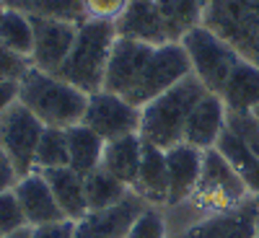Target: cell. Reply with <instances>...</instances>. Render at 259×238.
Segmentation results:
<instances>
[{
	"label": "cell",
	"mask_w": 259,
	"mask_h": 238,
	"mask_svg": "<svg viewBox=\"0 0 259 238\" xmlns=\"http://www.w3.org/2000/svg\"><path fill=\"white\" fill-rule=\"evenodd\" d=\"M246 200H251V194L239 174L231 168V163L215 148L202 150V174L192 194V202L210 215H218L241 207Z\"/></svg>",
	"instance_id": "5"
},
{
	"label": "cell",
	"mask_w": 259,
	"mask_h": 238,
	"mask_svg": "<svg viewBox=\"0 0 259 238\" xmlns=\"http://www.w3.org/2000/svg\"><path fill=\"white\" fill-rule=\"evenodd\" d=\"M114 26H117V36L143 41V44L150 47H163L171 41L156 0H127V8L114 21Z\"/></svg>",
	"instance_id": "13"
},
{
	"label": "cell",
	"mask_w": 259,
	"mask_h": 238,
	"mask_svg": "<svg viewBox=\"0 0 259 238\" xmlns=\"http://www.w3.org/2000/svg\"><path fill=\"white\" fill-rule=\"evenodd\" d=\"M168 168V205H179L192 200L202 174V150L189 142H179L166 150Z\"/></svg>",
	"instance_id": "16"
},
{
	"label": "cell",
	"mask_w": 259,
	"mask_h": 238,
	"mask_svg": "<svg viewBox=\"0 0 259 238\" xmlns=\"http://www.w3.org/2000/svg\"><path fill=\"white\" fill-rule=\"evenodd\" d=\"M215 150H218V153L231 163V168L246 184L251 197L259 200V158L246 148V142L226 127L223 135L218 137V142H215Z\"/></svg>",
	"instance_id": "22"
},
{
	"label": "cell",
	"mask_w": 259,
	"mask_h": 238,
	"mask_svg": "<svg viewBox=\"0 0 259 238\" xmlns=\"http://www.w3.org/2000/svg\"><path fill=\"white\" fill-rule=\"evenodd\" d=\"M254 238H259V215H256V230H254Z\"/></svg>",
	"instance_id": "39"
},
{
	"label": "cell",
	"mask_w": 259,
	"mask_h": 238,
	"mask_svg": "<svg viewBox=\"0 0 259 238\" xmlns=\"http://www.w3.org/2000/svg\"><path fill=\"white\" fill-rule=\"evenodd\" d=\"M16 184H18V174H16L13 163L8 161L6 150L0 148V194H3V192H8V189H13Z\"/></svg>",
	"instance_id": "35"
},
{
	"label": "cell",
	"mask_w": 259,
	"mask_h": 238,
	"mask_svg": "<svg viewBox=\"0 0 259 238\" xmlns=\"http://www.w3.org/2000/svg\"><path fill=\"white\" fill-rule=\"evenodd\" d=\"M16 197L21 202V210H24V218L29 228H39V225H50V223H60L68 220L62 215L55 194L47 184V179L41 176V171H34V174L18 179V184L13 186Z\"/></svg>",
	"instance_id": "15"
},
{
	"label": "cell",
	"mask_w": 259,
	"mask_h": 238,
	"mask_svg": "<svg viewBox=\"0 0 259 238\" xmlns=\"http://www.w3.org/2000/svg\"><path fill=\"white\" fill-rule=\"evenodd\" d=\"M21 228H26L24 210H21V202L16 197V192L8 189V192L0 194V235L8 238Z\"/></svg>",
	"instance_id": "29"
},
{
	"label": "cell",
	"mask_w": 259,
	"mask_h": 238,
	"mask_svg": "<svg viewBox=\"0 0 259 238\" xmlns=\"http://www.w3.org/2000/svg\"><path fill=\"white\" fill-rule=\"evenodd\" d=\"M226 127L231 129V132L239 135L246 142V148L259 158V122L254 119V114H231L228 112Z\"/></svg>",
	"instance_id": "30"
},
{
	"label": "cell",
	"mask_w": 259,
	"mask_h": 238,
	"mask_svg": "<svg viewBox=\"0 0 259 238\" xmlns=\"http://www.w3.org/2000/svg\"><path fill=\"white\" fill-rule=\"evenodd\" d=\"M31 29H34V55L31 65L45 73H57V68L70 55L75 36H78V24L68 21H55V18H39L29 16Z\"/></svg>",
	"instance_id": "10"
},
{
	"label": "cell",
	"mask_w": 259,
	"mask_h": 238,
	"mask_svg": "<svg viewBox=\"0 0 259 238\" xmlns=\"http://www.w3.org/2000/svg\"><path fill=\"white\" fill-rule=\"evenodd\" d=\"M246 3H249V6L254 8V11H259V0H246Z\"/></svg>",
	"instance_id": "38"
},
{
	"label": "cell",
	"mask_w": 259,
	"mask_h": 238,
	"mask_svg": "<svg viewBox=\"0 0 259 238\" xmlns=\"http://www.w3.org/2000/svg\"><path fill=\"white\" fill-rule=\"evenodd\" d=\"M45 132L41 124L24 104L16 101L0 114V148L6 150L8 161L13 163L18 179L36 171V148Z\"/></svg>",
	"instance_id": "8"
},
{
	"label": "cell",
	"mask_w": 259,
	"mask_h": 238,
	"mask_svg": "<svg viewBox=\"0 0 259 238\" xmlns=\"http://www.w3.org/2000/svg\"><path fill=\"white\" fill-rule=\"evenodd\" d=\"M8 238H31V228L26 225V228H21V230H16L13 235H8Z\"/></svg>",
	"instance_id": "37"
},
{
	"label": "cell",
	"mask_w": 259,
	"mask_h": 238,
	"mask_svg": "<svg viewBox=\"0 0 259 238\" xmlns=\"http://www.w3.org/2000/svg\"><path fill=\"white\" fill-rule=\"evenodd\" d=\"M6 8H13L24 16H39V18H55L68 21V24H85V0H3Z\"/></svg>",
	"instance_id": "24"
},
{
	"label": "cell",
	"mask_w": 259,
	"mask_h": 238,
	"mask_svg": "<svg viewBox=\"0 0 259 238\" xmlns=\"http://www.w3.org/2000/svg\"><path fill=\"white\" fill-rule=\"evenodd\" d=\"M171 41H182L192 29L202 26L205 0H156Z\"/></svg>",
	"instance_id": "25"
},
{
	"label": "cell",
	"mask_w": 259,
	"mask_h": 238,
	"mask_svg": "<svg viewBox=\"0 0 259 238\" xmlns=\"http://www.w3.org/2000/svg\"><path fill=\"white\" fill-rule=\"evenodd\" d=\"M127 238H166V223L161 218V212L153 207H145V212L130 228Z\"/></svg>",
	"instance_id": "31"
},
{
	"label": "cell",
	"mask_w": 259,
	"mask_h": 238,
	"mask_svg": "<svg viewBox=\"0 0 259 238\" xmlns=\"http://www.w3.org/2000/svg\"><path fill=\"white\" fill-rule=\"evenodd\" d=\"M205 3H207V0H205Z\"/></svg>",
	"instance_id": "43"
},
{
	"label": "cell",
	"mask_w": 259,
	"mask_h": 238,
	"mask_svg": "<svg viewBox=\"0 0 259 238\" xmlns=\"http://www.w3.org/2000/svg\"><path fill=\"white\" fill-rule=\"evenodd\" d=\"M18 101L45 127L60 129L80 124L85 106H89V96L83 91H78L75 85L65 83L52 73L34 68V65L18 80Z\"/></svg>",
	"instance_id": "1"
},
{
	"label": "cell",
	"mask_w": 259,
	"mask_h": 238,
	"mask_svg": "<svg viewBox=\"0 0 259 238\" xmlns=\"http://www.w3.org/2000/svg\"><path fill=\"white\" fill-rule=\"evenodd\" d=\"M207 88L202 80L189 73L184 80H179L174 88H168L158 99L145 104L140 109V137L145 142H153L161 150H168L179 142H184V127L187 119Z\"/></svg>",
	"instance_id": "2"
},
{
	"label": "cell",
	"mask_w": 259,
	"mask_h": 238,
	"mask_svg": "<svg viewBox=\"0 0 259 238\" xmlns=\"http://www.w3.org/2000/svg\"><path fill=\"white\" fill-rule=\"evenodd\" d=\"M18 101V80H0V114Z\"/></svg>",
	"instance_id": "36"
},
{
	"label": "cell",
	"mask_w": 259,
	"mask_h": 238,
	"mask_svg": "<svg viewBox=\"0 0 259 238\" xmlns=\"http://www.w3.org/2000/svg\"><path fill=\"white\" fill-rule=\"evenodd\" d=\"M29 68H31V60L13 55L3 41H0V80H21Z\"/></svg>",
	"instance_id": "32"
},
{
	"label": "cell",
	"mask_w": 259,
	"mask_h": 238,
	"mask_svg": "<svg viewBox=\"0 0 259 238\" xmlns=\"http://www.w3.org/2000/svg\"><path fill=\"white\" fill-rule=\"evenodd\" d=\"M145 207H148V202L140 194L130 192L119 205L89 212L83 220H78L73 238H127L130 228L145 212Z\"/></svg>",
	"instance_id": "11"
},
{
	"label": "cell",
	"mask_w": 259,
	"mask_h": 238,
	"mask_svg": "<svg viewBox=\"0 0 259 238\" xmlns=\"http://www.w3.org/2000/svg\"><path fill=\"white\" fill-rule=\"evenodd\" d=\"M221 99L231 114H251L259 106V65L241 60L223 85Z\"/></svg>",
	"instance_id": "20"
},
{
	"label": "cell",
	"mask_w": 259,
	"mask_h": 238,
	"mask_svg": "<svg viewBox=\"0 0 259 238\" xmlns=\"http://www.w3.org/2000/svg\"><path fill=\"white\" fill-rule=\"evenodd\" d=\"M36 171H47V168H62L70 163L68 153V135L60 127H45L36 148Z\"/></svg>",
	"instance_id": "28"
},
{
	"label": "cell",
	"mask_w": 259,
	"mask_h": 238,
	"mask_svg": "<svg viewBox=\"0 0 259 238\" xmlns=\"http://www.w3.org/2000/svg\"><path fill=\"white\" fill-rule=\"evenodd\" d=\"M85 200H89V212L96 210H106V207H114L119 205L124 197L133 189L127 184H122L117 176H112L109 171H104L101 166L91 174H85Z\"/></svg>",
	"instance_id": "26"
},
{
	"label": "cell",
	"mask_w": 259,
	"mask_h": 238,
	"mask_svg": "<svg viewBox=\"0 0 259 238\" xmlns=\"http://www.w3.org/2000/svg\"><path fill=\"white\" fill-rule=\"evenodd\" d=\"M226 117H228V109L221 99V93H205L187 119V127H184V142L200 148V150H207V148H215L218 137L223 135L226 129Z\"/></svg>",
	"instance_id": "17"
},
{
	"label": "cell",
	"mask_w": 259,
	"mask_h": 238,
	"mask_svg": "<svg viewBox=\"0 0 259 238\" xmlns=\"http://www.w3.org/2000/svg\"><path fill=\"white\" fill-rule=\"evenodd\" d=\"M140 158H143V137L140 135H124L119 140H112L104 145L101 168L109 171L112 176H117L122 184H127L133 189L138 181Z\"/></svg>",
	"instance_id": "21"
},
{
	"label": "cell",
	"mask_w": 259,
	"mask_h": 238,
	"mask_svg": "<svg viewBox=\"0 0 259 238\" xmlns=\"http://www.w3.org/2000/svg\"><path fill=\"white\" fill-rule=\"evenodd\" d=\"M0 41L18 57L31 60L34 55V29L29 16L18 13L13 8H6L0 13Z\"/></svg>",
	"instance_id": "27"
},
{
	"label": "cell",
	"mask_w": 259,
	"mask_h": 238,
	"mask_svg": "<svg viewBox=\"0 0 259 238\" xmlns=\"http://www.w3.org/2000/svg\"><path fill=\"white\" fill-rule=\"evenodd\" d=\"M189 73H192V62H189L184 47L179 41H168V44L153 50L148 65L143 68V75L135 83V88L124 99L133 106H138V109H143L145 104L158 99L168 88H174V85L179 80H184Z\"/></svg>",
	"instance_id": "7"
},
{
	"label": "cell",
	"mask_w": 259,
	"mask_h": 238,
	"mask_svg": "<svg viewBox=\"0 0 259 238\" xmlns=\"http://www.w3.org/2000/svg\"><path fill=\"white\" fill-rule=\"evenodd\" d=\"M0 238H6V235H0Z\"/></svg>",
	"instance_id": "42"
},
{
	"label": "cell",
	"mask_w": 259,
	"mask_h": 238,
	"mask_svg": "<svg viewBox=\"0 0 259 238\" xmlns=\"http://www.w3.org/2000/svg\"><path fill=\"white\" fill-rule=\"evenodd\" d=\"M179 44L184 47V52L192 62V73L202 80V85L210 93H221L233 73V68L244 60L231 44H226L221 36H215L205 26L192 29Z\"/></svg>",
	"instance_id": "6"
},
{
	"label": "cell",
	"mask_w": 259,
	"mask_h": 238,
	"mask_svg": "<svg viewBox=\"0 0 259 238\" xmlns=\"http://www.w3.org/2000/svg\"><path fill=\"white\" fill-rule=\"evenodd\" d=\"M73 235H75V223L73 220H60V223L31 228V238H73Z\"/></svg>",
	"instance_id": "34"
},
{
	"label": "cell",
	"mask_w": 259,
	"mask_h": 238,
	"mask_svg": "<svg viewBox=\"0 0 259 238\" xmlns=\"http://www.w3.org/2000/svg\"><path fill=\"white\" fill-rule=\"evenodd\" d=\"M6 11V3H3V0H0V13H3Z\"/></svg>",
	"instance_id": "41"
},
{
	"label": "cell",
	"mask_w": 259,
	"mask_h": 238,
	"mask_svg": "<svg viewBox=\"0 0 259 238\" xmlns=\"http://www.w3.org/2000/svg\"><path fill=\"white\" fill-rule=\"evenodd\" d=\"M41 176L47 179L55 200L62 210V215L68 220L78 223L89 215V200H85V179L73 171L70 166H62V168H47L41 171Z\"/></svg>",
	"instance_id": "18"
},
{
	"label": "cell",
	"mask_w": 259,
	"mask_h": 238,
	"mask_svg": "<svg viewBox=\"0 0 259 238\" xmlns=\"http://www.w3.org/2000/svg\"><path fill=\"white\" fill-rule=\"evenodd\" d=\"M68 135V153H70V168L78 171L80 176L91 174L101 166V156H104V140L94 132L91 127H85L83 122L80 124H73L65 129Z\"/></svg>",
	"instance_id": "23"
},
{
	"label": "cell",
	"mask_w": 259,
	"mask_h": 238,
	"mask_svg": "<svg viewBox=\"0 0 259 238\" xmlns=\"http://www.w3.org/2000/svg\"><path fill=\"white\" fill-rule=\"evenodd\" d=\"M148 205H163L168 202V168H166V150L156 148L153 142L143 140V158L138 181L133 186Z\"/></svg>",
	"instance_id": "19"
},
{
	"label": "cell",
	"mask_w": 259,
	"mask_h": 238,
	"mask_svg": "<svg viewBox=\"0 0 259 238\" xmlns=\"http://www.w3.org/2000/svg\"><path fill=\"white\" fill-rule=\"evenodd\" d=\"M83 124L91 127L104 142H112V140H119L124 135L140 132V109L130 104L124 96L99 91V93L89 96Z\"/></svg>",
	"instance_id": "9"
},
{
	"label": "cell",
	"mask_w": 259,
	"mask_h": 238,
	"mask_svg": "<svg viewBox=\"0 0 259 238\" xmlns=\"http://www.w3.org/2000/svg\"><path fill=\"white\" fill-rule=\"evenodd\" d=\"M114 41H117L114 21L89 18L85 24L78 26V36H75V44H73L70 55L65 57V62L52 75L75 85L85 96L104 91L106 62H109Z\"/></svg>",
	"instance_id": "3"
},
{
	"label": "cell",
	"mask_w": 259,
	"mask_h": 238,
	"mask_svg": "<svg viewBox=\"0 0 259 238\" xmlns=\"http://www.w3.org/2000/svg\"><path fill=\"white\" fill-rule=\"evenodd\" d=\"M153 50L156 47L143 44V41L117 36L114 47H112V55H109V62H106L104 91L117 93V96H127L135 88L138 78L143 75V68L148 65Z\"/></svg>",
	"instance_id": "12"
},
{
	"label": "cell",
	"mask_w": 259,
	"mask_h": 238,
	"mask_svg": "<svg viewBox=\"0 0 259 238\" xmlns=\"http://www.w3.org/2000/svg\"><path fill=\"white\" fill-rule=\"evenodd\" d=\"M127 8V0H85V13L96 21H117Z\"/></svg>",
	"instance_id": "33"
},
{
	"label": "cell",
	"mask_w": 259,
	"mask_h": 238,
	"mask_svg": "<svg viewBox=\"0 0 259 238\" xmlns=\"http://www.w3.org/2000/svg\"><path fill=\"white\" fill-rule=\"evenodd\" d=\"M256 215H259V200H246L241 207L218 212L182 230L177 238H254L256 230Z\"/></svg>",
	"instance_id": "14"
},
{
	"label": "cell",
	"mask_w": 259,
	"mask_h": 238,
	"mask_svg": "<svg viewBox=\"0 0 259 238\" xmlns=\"http://www.w3.org/2000/svg\"><path fill=\"white\" fill-rule=\"evenodd\" d=\"M202 26L231 44L244 60L259 65V11L246 0H207Z\"/></svg>",
	"instance_id": "4"
},
{
	"label": "cell",
	"mask_w": 259,
	"mask_h": 238,
	"mask_svg": "<svg viewBox=\"0 0 259 238\" xmlns=\"http://www.w3.org/2000/svg\"><path fill=\"white\" fill-rule=\"evenodd\" d=\"M251 114H254V119H256V122H259V106H256V109H254V112H251Z\"/></svg>",
	"instance_id": "40"
}]
</instances>
